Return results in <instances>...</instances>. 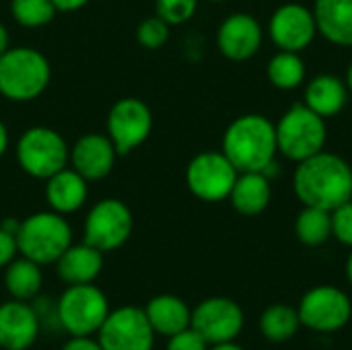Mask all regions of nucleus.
Returning a JSON list of instances; mask_svg holds the SVG:
<instances>
[{"label":"nucleus","mask_w":352,"mask_h":350,"mask_svg":"<svg viewBox=\"0 0 352 350\" xmlns=\"http://www.w3.org/2000/svg\"><path fill=\"white\" fill-rule=\"evenodd\" d=\"M293 186L297 198L305 206L332 212L352 200V169L338 155L322 151L305 161H299Z\"/></svg>","instance_id":"nucleus-1"},{"label":"nucleus","mask_w":352,"mask_h":350,"mask_svg":"<svg viewBox=\"0 0 352 350\" xmlns=\"http://www.w3.org/2000/svg\"><path fill=\"white\" fill-rule=\"evenodd\" d=\"M276 151V128L258 113L237 118L223 136V155L239 173H264L274 163Z\"/></svg>","instance_id":"nucleus-2"},{"label":"nucleus","mask_w":352,"mask_h":350,"mask_svg":"<svg viewBox=\"0 0 352 350\" xmlns=\"http://www.w3.org/2000/svg\"><path fill=\"white\" fill-rule=\"evenodd\" d=\"M52 80L50 60L35 47H8L0 56V95L25 103L37 99Z\"/></svg>","instance_id":"nucleus-3"},{"label":"nucleus","mask_w":352,"mask_h":350,"mask_svg":"<svg viewBox=\"0 0 352 350\" xmlns=\"http://www.w3.org/2000/svg\"><path fill=\"white\" fill-rule=\"evenodd\" d=\"M16 245L21 256L39 266L56 264L58 258L72 245V227L64 215L41 210L21 221Z\"/></svg>","instance_id":"nucleus-4"},{"label":"nucleus","mask_w":352,"mask_h":350,"mask_svg":"<svg viewBox=\"0 0 352 350\" xmlns=\"http://www.w3.org/2000/svg\"><path fill=\"white\" fill-rule=\"evenodd\" d=\"M276 128V146L291 161H305L324 151L326 144V122L305 103H295Z\"/></svg>","instance_id":"nucleus-5"},{"label":"nucleus","mask_w":352,"mask_h":350,"mask_svg":"<svg viewBox=\"0 0 352 350\" xmlns=\"http://www.w3.org/2000/svg\"><path fill=\"white\" fill-rule=\"evenodd\" d=\"M16 161L21 169L35 177L47 179L68 167L70 146L60 132L47 126L27 128L16 142Z\"/></svg>","instance_id":"nucleus-6"},{"label":"nucleus","mask_w":352,"mask_h":350,"mask_svg":"<svg viewBox=\"0 0 352 350\" xmlns=\"http://www.w3.org/2000/svg\"><path fill=\"white\" fill-rule=\"evenodd\" d=\"M58 320L70 336H93L109 316L105 293L93 283L68 285L58 299Z\"/></svg>","instance_id":"nucleus-7"},{"label":"nucleus","mask_w":352,"mask_h":350,"mask_svg":"<svg viewBox=\"0 0 352 350\" xmlns=\"http://www.w3.org/2000/svg\"><path fill=\"white\" fill-rule=\"evenodd\" d=\"M134 217L126 202L118 198L99 200L85 219V243L107 254L120 250L132 235Z\"/></svg>","instance_id":"nucleus-8"},{"label":"nucleus","mask_w":352,"mask_h":350,"mask_svg":"<svg viewBox=\"0 0 352 350\" xmlns=\"http://www.w3.org/2000/svg\"><path fill=\"white\" fill-rule=\"evenodd\" d=\"M97 340L103 350H153L155 330L148 324L144 307L124 305L109 311L97 332Z\"/></svg>","instance_id":"nucleus-9"},{"label":"nucleus","mask_w":352,"mask_h":350,"mask_svg":"<svg viewBox=\"0 0 352 350\" xmlns=\"http://www.w3.org/2000/svg\"><path fill=\"white\" fill-rule=\"evenodd\" d=\"M301 326L314 332H338L342 330L352 316V305L349 295L336 287L322 285L307 291L299 303Z\"/></svg>","instance_id":"nucleus-10"},{"label":"nucleus","mask_w":352,"mask_h":350,"mask_svg":"<svg viewBox=\"0 0 352 350\" xmlns=\"http://www.w3.org/2000/svg\"><path fill=\"white\" fill-rule=\"evenodd\" d=\"M153 132V111L138 97H124L116 101L107 113V136L118 155H128Z\"/></svg>","instance_id":"nucleus-11"},{"label":"nucleus","mask_w":352,"mask_h":350,"mask_svg":"<svg viewBox=\"0 0 352 350\" xmlns=\"http://www.w3.org/2000/svg\"><path fill=\"white\" fill-rule=\"evenodd\" d=\"M239 171L223 153L206 151L196 155L188 169L186 182L190 192L204 202H221L229 198Z\"/></svg>","instance_id":"nucleus-12"},{"label":"nucleus","mask_w":352,"mask_h":350,"mask_svg":"<svg viewBox=\"0 0 352 350\" xmlns=\"http://www.w3.org/2000/svg\"><path fill=\"white\" fill-rule=\"evenodd\" d=\"M245 324L243 309L227 297H208L192 311V328L208 342L235 340Z\"/></svg>","instance_id":"nucleus-13"},{"label":"nucleus","mask_w":352,"mask_h":350,"mask_svg":"<svg viewBox=\"0 0 352 350\" xmlns=\"http://www.w3.org/2000/svg\"><path fill=\"white\" fill-rule=\"evenodd\" d=\"M318 33L316 17L301 4H285L270 19V37L283 52L305 50Z\"/></svg>","instance_id":"nucleus-14"},{"label":"nucleus","mask_w":352,"mask_h":350,"mask_svg":"<svg viewBox=\"0 0 352 350\" xmlns=\"http://www.w3.org/2000/svg\"><path fill=\"white\" fill-rule=\"evenodd\" d=\"M118 151L107 134L89 132L70 146V165L87 182H99L113 169Z\"/></svg>","instance_id":"nucleus-15"},{"label":"nucleus","mask_w":352,"mask_h":350,"mask_svg":"<svg viewBox=\"0 0 352 350\" xmlns=\"http://www.w3.org/2000/svg\"><path fill=\"white\" fill-rule=\"evenodd\" d=\"M217 45L229 60H250L262 45V27L248 12H235L223 21L217 33Z\"/></svg>","instance_id":"nucleus-16"},{"label":"nucleus","mask_w":352,"mask_h":350,"mask_svg":"<svg viewBox=\"0 0 352 350\" xmlns=\"http://www.w3.org/2000/svg\"><path fill=\"white\" fill-rule=\"evenodd\" d=\"M39 336L37 311L19 299H10L0 305V349L27 350Z\"/></svg>","instance_id":"nucleus-17"},{"label":"nucleus","mask_w":352,"mask_h":350,"mask_svg":"<svg viewBox=\"0 0 352 350\" xmlns=\"http://www.w3.org/2000/svg\"><path fill=\"white\" fill-rule=\"evenodd\" d=\"M89 196V182L74 171L72 167H64L52 177L45 179V200L50 210L58 215H72L82 208Z\"/></svg>","instance_id":"nucleus-18"},{"label":"nucleus","mask_w":352,"mask_h":350,"mask_svg":"<svg viewBox=\"0 0 352 350\" xmlns=\"http://www.w3.org/2000/svg\"><path fill=\"white\" fill-rule=\"evenodd\" d=\"M56 270L60 281L66 285H87L95 283V278L103 270V252L89 243H72L56 262Z\"/></svg>","instance_id":"nucleus-19"},{"label":"nucleus","mask_w":352,"mask_h":350,"mask_svg":"<svg viewBox=\"0 0 352 350\" xmlns=\"http://www.w3.org/2000/svg\"><path fill=\"white\" fill-rule=\"evenodd\" d=\"M144 314L148 318V324L153 326L155 334L161 336H173L186 328H190L192 324V309L188 307V303L175 295H157L153 297L146 307Z\"/></svg>","instance_id":"nucleus-20"},{"label":"nucleus","mask_w":352,"mask_h":350,"mask_svg":"<svg viewBox=\"0 0 352 350\" xmlns=\"http://www.w3.org/2000/svg\"><path fill=\"white\" fill-rule=\"evenodd\" d=\"M318 31L336 45H352V0H316Z\"/></svg>","instance_id":"nucleus-21"},{"label":"nucleus","mask_w":352,"mask_h":350,"mask_svg":"<svg viewBox=\"0 0 352 350\" xmlns=\"http://www.w3.org/2000/svg\"><path fill=\"white\" fill-rule=\"evenodd\" d=\"M270 198H272L270 182L266 173L260 171L239 173L229 194L233 208L243 217H256L264 212L266 206L270 204Z\"/></svg>","instance_id":"nucleus-22"},{"label":"nucleus","mask_w":352,"mask_h":350,"mask_svg":"<svg viewBox=\"0 0 352 350\" xmlns=\"http://www.w3.org/2000/svg\"><path fill=\"white\" fill-rule=\"evenodd\" d=\"M349 99V87L332 74L316 76L305 89V105L322 118L336 116L342 111Z\"/></svg>","instance_id":"nucleus-23"},{"label":"nucleus","mask_w":352,"mask_h":350,"mask_svg":"<svg viewBox=\"0 0 352 350\" xmlns=\"http://www.w3.org/2000/svg\"><path fill=\"white\" fill-rule=\"evenodd\" d=\"M41 285H43L41 266L25 256L14 258L4 268V287H6L10 299L31 301L39 295Z\"/></svg>","instance_id":"nucleus-24"},{"label":"nucleus","mask_w":352,"mask_h":350,"mask_svg":"<svg viewBox=\"0 0 352 350\" xmlns=\"http://www.w3.org/2000/svg\"><path fill=\"white\" fill-rule=\"evenodd\" d=\"M299 326H301L299 311L283 303L270 305L260 318V330L270 342L291 340L297 334Z\"/></svg>","instance_id":"nucleus-25"},{"label":"nucleus","mask_w":352,"mask_h":350,"mask_svg":"<svg viewBox=\"0 0 352 350\" xmlns=\"http://www.w3.org/2000/svg\"><path fill=\"white\" fill-rule=\"evenodd\" d=\"M295 233L301 243L305 245H322L328 241L332 235V212L316 208V206H305L295 223Z\"/></svg>","instance_id":"nucleus-26"},{"label":"nucleus","mask_w":352,"mask_h":350,"mask_svg":"<svg viewBox=\"0 0 352 350\" xmlns=\"http://www.w3.org/2000/svg\"><path fill=\"white\" fill-rule=\"evenodd\" d=\"M268 78L278 89H297L305 78V64L297 52H280L268 64Z\"/></svg>","instance_id":"nucleus-27"},{"label":"nucleus","mask_w":352,"mask_h":350,"mask_svg":"<svg viewBox=\"0 0 352 350\" xmlns=\"http://www.w3.org/2000/svg\"><path fill=\"white\" fill-rule=\"evenodd\" d=\"M56 12L58 10L52 0H10L12 19L27 29H39L50 25Z\"/></svg>","instance_id":"nucleus-28"},{"label":"nucleus","mask_w":352,"mask_h":350,"mask_svg":"<svg viewBox=\"0 0 352 350\" xmlns=\"http://www.w3.org/2000/svg\"><path fill=\"white\" fill-rule=\"evenodd\" d=\"M136 39L146 50H159L169 39V25L161 17H148L144 19L136 29Z\"/></svg>","instance_id":"nucleus-29"},{"label":"nucleus","mask_w":352,"mask_h":350,"mask_svg":"<svg viewBox=\"0 0 352 350\" xmlns=\"http://www.w3.org/2000/svg\"><path fill=\"white\" fill-rule=\"evenodd\" d=\"M198 8V0H157V17L169 27L188 23Z\"/></svg>","instance_id":"nucleus-30"},{"label":"nucleus","mask_w":352,"mask_h":350,"mask_svg":"<svg viewBox=\"0 0 352 350\" xmlns=\"http://www.w3.org/2000/svg\"><path fill=\"white\" fill-rule=\"evenodd\" d=\"M332 235L352 248V200L332 210Z\"/></svg>","instance_id":"nucleus-31"},{"label":"nucleus","mask_w":352,"mask_h":350,"mask_svg":"<svg viewBox=\"0 0 352 350\" xmlns=\"http://www.w3.org/2000/svg\"><path fill=\"white\" fill-rule=\"evenodd\" d=\"M167 350H208V342L190 326L167 340Z\"/></svg>","instance_id":"nucleus-32"},{"label":"nucleus","mask_w":352,"mask_h":350,"mask_svg":"<svg viewBox=\"0 0 352 350\" xmlns=\"http://www.w3.org/2000/svg\"><path fill=\"white\" fill-rule=\"evenodd\" d=\"M19 254L16 237L0 227V268H6Z\"/></svg>","instance_id":"nucleus-33"},{"label":"nucleus","mask_w":352,"mask_h":350,"mask_svg":"<svg viewBox=\"0 0 352 350\" xmlns=\"http://www.w3.org/2000/svg\"><path fill=\"white\" fill-rule=\"evenodd\" d=\"M62 350H103L99 340H95L93 336H72Z\"/></svg>","instance_id":"nucleus-34"},{"label":"nucleus","mask_w":352,"mask_h":350,"mask_svg":"<svg viewBox=\"0 0 352 350\" xmlns=\"http://www.w3.org/2000/svg\"><path fill=\"white\" fill-rule=\"evenodd\" d=\"M58 12H74L89 4V0H52Z\"/></svg>","instance_id":"nucleus-35"},{"label":"nucleus","mask_w":352,"mask_h":350,"mask_svg":"<svg viewBox=\"0 0 352 350\" xmlns=\"http://www.w3.org/2000/svg\"><path fill=\"white\" fill-rule=\"evenodd\" d=\"M0 227H2L4 231L12 233V235L16 237V233H19V227H21V221H16L14 217H6V219L0 223Z\"/></svg>","instance_id":"nucleus-36"},{"label":"nucleus","mask_w":352,"mask_h":350,"mask_svg":"<svg viewBox=\"0 0 352 350\" xmlns=\"http://www.w3.org/2000/svg\"><path fill=\"white\" fill-rule=\"evenodd\" d=\"M8 142H10V138H8V130H6V126L2 124V120H0V159L4 157V153L8 151Z\"/></svg>","instance_id":"nucleus-37"},{"label":"nucleus","mask_w":352,"mask_h":350,"mask_svg":"<svg viewBox=\"0 0 352 350\" xmlns=\"http://www.w3.org/2000/svg\"><path fill=\"white\" fill-rule=\"evenodd\" d=\"M10 47V35H8V29L0 23V56Z\"/></svg>","instance_id":"nucleus-38"},{"label":"nucleus","mask_w":352,"mask_h":350,"mask_svg":"<svg viewBox=\"0 0 352 350\" xmlns=\"http://www.w3.org/2000/svg\"><path fill=\"white\" fill-rule=\"evenodd\" d=\"M210 350H243L239 344H235L233 340H229V342H219V344H212V349Z\"/></svg>","instance_id":"nucleus-39"},{"label":"nucleus","mask_w":352,"mask_h":350,"mask_svg":"<svg viewBox=\"0 0 352 350\" xmlns=\"http://www.w3.org/2000/svg\"><path fill=\"white\" fill-rule=\"evenodd\" d=\"M346 276H349V283L352 285V254L349 256V262H346Z\"/></svg>","instance_id":"nucleus-40"},{"label":"nucleus","mask_w":352,"mask_h":350,"mask_svg":"<svg viewBox=\"0 0 352 350\" xmlns=\"http://www.w3.org/2000/svg\"><path fill=\"white\" fill-rule=\"evenodd\" d=\"M346 87L352 91V62L351 66H349V70H346Z\"/></svg>","instance_id":"nucleus-41"},{"label":"nucleus","mask_w":352,"mask_h":350,"mask_svg":"<svg viewBox=\"0 0 352 350\" xmlns=\"http://www.w3.org/2000/svg\"><path fill=\"white\" fill-rule=\"evenodd\" d=\"M210 2H221V0H210Z\"/></svg>","instance_id":"nucleus-42"}]
</instances>
